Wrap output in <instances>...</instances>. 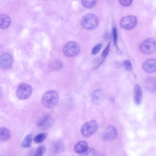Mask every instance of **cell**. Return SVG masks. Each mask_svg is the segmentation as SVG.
Here are the masks:
<instances>
[{"instance_id":"obj_1","label":"cell","mask_w":156,"mask_h":156,"mask_svg":"<svg viewBox=\"0 0 156 156\" xmlns=\"http://www.w3.org/2000/svg\"><path fill=\"white\" fill-rule=\"evenodd\" d=\"M59 101V97L58 93L53 90L46 92L43 95L41 98L42 105L48 108H51L56 106Z\"/></svg>"},{"instance_id":"obj_2","label":"cell","mask_w":156,"mask_h":156,"mask_svg":"<svg viewBox=\"0 0 156 156\" xmlns=\"http://www.w3.org/2000/svg\"><path fill=\"white\" fill-rule=\"evenodd\" d=\"M80 23L81 26L85 29L92 30L98 26L99 20L97 17L94 14L88 13L82 17Z\"/></svg>"},{"instance_id":"obj_3","label":"cell","mask_w":156,"mask_h":156,"mask_svg":"<svg viewBox=\"0 0 156 156\" xmlns=\"http://www.w3.org/2000/svg\"><path fill=\"white\" fill-rule=\"evenodd\" d=\"M98 128V123L95 120H90L83 125L80 129V132L83 136L89 137L94 134Z\"/></svg>"},{"instance_id":"obj_4","label":"cell","mask_w":156,"mask_h":156,"mask_svg":"<svg viewBox=\"0 0 156 156\" xmlns=\"http://www.w3.org/2000/svg\"><path fill=\"white\" fill-rule=\"evenodd\" d=\"M80 50L79 45L77 43L74 41H70L67 43L63 49L64 54L68 57L76 56L79 53Z\"/></svg>"},{"instance_id":"obj_5","label":"cell","mask_w":156,"mask_h":156,"mask_svg":"<svg viewBox=\"0 0 156 156\" xmlns=\"http://www.w3.org/2000/svg\"><path fill=\"white\" fill-rule=\"evenodd\" d=\"M39 117L37 121V125L38 127L42 130H45L48 129L54 123V119L50 114H44Z\"/></svg>"},{"instance_id":"obj_6","label":"cell","mask_w":156,"mask_h":156,"mask_svg":"<svg viewBox=\"0 0 156 156\" xmlns=\"http://www.w3.org/2000/svg\"><path fill=\"white\" fill-rule=\"evenodd\" d=\"M156 49V41L153 38H148L144 41L141 44L140 50L142 53L149 54L154 52Z\"/></svg>"},{"instance_id":"obj_7","label":"cell","mask_w":156,"mask_h":156,"mask_svg":"<svg viewBox=\"0 0 156 156\" xmlns=\"http://www.w3.org/2000/svg\"><path fill=\"white\" fill-rule=\"evenodd\" d=\"M33 89L31 86L27 83H22L19 85L16 90L17 98L21 100L28 98L31 95Z\"/></svg>"},{"instance_id":"obj_8","label":"cell","mask_w":156,"mask_h":156,"mask_svg":"<svg viewBox=\"0 0 156 156\" xmlns=\"http://www.w3.org/2000/svg\"><path fill=\"white\" fill-rule=\"evenodd\" d=\"M137 19L133 15H129L122 18L119 22L121 27L125 30H130L135 27L137 25Z\"/></svg>"},{"instance_id":"obj_9","label":"cell","mask_w":156,"mask_h":156,"mask_svg":"<svg viewBox=\"0 0 156 156\" xmlns=\"http://www.w3.org/2000/svg\"><path fill=\"white\" fill-rule=\"evenodd\" d=\"M13 62V58L10 54L5 53L0 56V66L2 69H9L12 66Z\"/></svg>"},{"instance_id":"obj_10","label":"cell","mask_w":156,"mask_h":156,"mask_svg":"<svg viewBox=\"0 0 156 156\" xmlns=\"http://www.w3.org/2000/svg\"><path fill=\"white\" fill-rule=\"evenodd\" d=\"M142 69L145 72L151 73L156 70V62L155 58H150L146 60L143 63Z\"/></svg>"},{"instance_id":"obj_11","label":"cell","mask_w":156,"mask_h":156,"mask_svg":"<svg viewBox=\"0 0 156 156\" xmlns=\"http://www.w3.org/2000/svg\"><path fill=\"white\" fill-rule=\"evenodd\" d=\"M117 136L116 128L112 126H108L103 135V138L105 140H112L115 139Z\"/></svg>"},{"instance_id":"obj_12","label":"cell","mask_w":156,"mask_h":156,"mask_svg":"<svg viewBox=\"0 0 156 156\" xmlns=\"http://www.w3.org/2000/svg\"><path fill=\"white\" fill-rule=\"evenodd\" d=\"M134 98L135 103L136 105L140 104L142 97V92L140 87L136 84L134 88Z\"/></svg>"},{"instance_id":"obj_13","label":"cell","mask_w":156,"mask_h":156,"mask_svg":"<svg viewBox=\"0 0 156 156\" xmlns=\"http://www.w3.org/2000/svg\"><path fill=\"white\" fill-rule=\"evenodd\" d=\"M11 20L8 15L2 14H0V29H5L10 26Z\"/></svg>"},{"instance_id":"obj_14","label":"cell","mask_w":156,"mask_h":156,"mask_svg":"<svg viewBox=\"0 0 156 156\" xmlns=\"http://www.w3.org/2000/svg\"><path fill=\"white\" fill-rule=\"evenodd\" d=\"M88 147L87 143L81 140L77 142L74 146V151L77 153L81 154Z\"/></svg>"},{"instance_id":"obj_15","label":"cell","mask_w":156,"mask_h":156,"mask_svg":"<svg viewBox=\"0 0 156 156\" xmlns=\"http://www.w3.org/2000/svg\"><path fill=\"white\" fill-rule=\"evenodd\" d=\"M146 88L149 91L154 92L156 89V80L154 77L149 76L146 78L145 81Z\"/></svg>"},{"instance_id":"obj_16","label":"cell","mask_w":156,"mask_h":156,"mask_svg":"<svg viewBox=\"0 0 156 156\" xmlns=\"http://www.w3.org/2000/svg\"><path fill=\"white\" fill-rule=\"evenodd\" d=\"M103 98V94L102 91L100 90H95L91 94L92 101L95 104H100L102 101Z\"/></svg>"},{"instance_id":"obj_17","label":"cell","mask_w":156,"mask_h":156,"mask_svg":"<svg viewBox=\"0 0 156 156\" xmlns=\"http://www.w3.org/2000/svg\"><path fill=\"white\" fill-rule=\"evenodd\" d=\"M10 136V133L7 128L5 127H0V142L8 141Z\"/></svg>"},{"instance_id":"obj_18","label":"cell","mask_w":156,"mask_h":156,"mask_svg":"<svg viewBox=\"0 0 156 156\" xmlns=\"http://www.w3.org/2000/svg\"><path fill=\"white\" fill-rule=\"evenodd\" d=\"M52 149L55 153H59L63 151L65 149L63 143L60 141L56 142L53 144Z\"/></svg>"},{"instance_id":"obj_19","label":"cell","mask_w":156,"mask_h":156,"mask_svg":"<svg viewBox=\"0 0 156 156\" xmlns=\"http://www.w3.org/2000/svg\"><path fill=\"white\" fill-rule=\"evenodd\" d=\"M63 64L62 62L57 60L51 62L49 65L50 68L52 70H58L62 67Z\"/></svg>"},{"instance_id":"obj_20","label":"cell","mask_w":156,"mask_h":156,"mask_svg":"<svg viewBox=\"0 0 156 156\" xmlns=\"http://www.w3.org/2000/svg\"><path fill=\"white\" fill-rule=\"evenodd\" d=\"M32 140V136L28 134L26 136L22 143V146L25 148L30 147L31 144Z\"/></svg>"},{"instance_id":"obj_21","label":"cell","mask_w":156,"mask_h":156,"mask_svg":"<svg viewBox=\"0 0 156 156\" xmlns=\"http://www.w3.org/2000/svg\"><path fill=\"white\" fill-rule=\"evenodd\" d=\"M80 156H98V153L94 149L88 147L83 152L80 154Z\"/></svg>"},{"instance_id":"obj_22","label":"cell","mask_w":156,"mask_h":156,"mask_svg":"<svg viewBox=\"0 0 156 156\" xmlns=\"http://www.w3.org/2000/svg\"><path fill=\"white\" fill-rule=\"evenodd\" d=\"M96 0H82L81 4L85 7L91 9L94 7L96 4Z\"/></svg>"},{"instance_id":"obj_23","label":"cell","mask_w":156,"mask_h":156,"mask_svg":"<svg viewBox=\"0 0 156 156\" xmlns=\"http://www.w3.org/2000/svg\"><path fill=\"white\" fill-rule=\"evenodd\" d=\"M48 134L46 133H40L34 138V141L37 143H39L42 142L46 138Z\"/></svg>"},{"instance_id":"obj_24","label":"cell","mask_w":156,"mask_h":156,"mask_svg":"<svg viewBox=\"0 0 156 156\" xmlns=\"http://www.w3.org/2000/svg\"><path fill=\"white\" fill-rule=\"evenodd\" d=\"M45 147L44 146H40L36 150L34 156H43L45 151Z\"/></svg>"},{"instance_id":"obj_25","label":"cell","mask_w":156,"mask_h":156,"mask_svg":"<svg viewBox=\"0 0 156 156\" xmlns=\"http://www.w3.org/2000/svg\"><path fill=\"white\" fill-rule=\"evenodd\" d=\"M123 65L125 69L128 71H131L132 69V65L130 61L128 59L124 60Z\"/></svg>"},{"instance_id":"obj_26","label":"cell","mask_w":156,"mask_h":156,"mask_svg":"<svg viewBox=\"0 0 156 156\" xmlns=\"http://www.w3.org/2000/svg\"><path fill=\"white\" fill-rule=\"evenodd\" d=\"M102 46L101 43H98L95 45L92 48L91 51V53L93 55L97 54L101 50Z\"/></svg>"},{"instance_id":"obj_27","label":"cell","mask_w":156,"mask_h":156,"mask_svg":"<svg viewBox=\"0 0 156 156\" xmlns=\"http://www.w3.org/2000/svg\"><path fill=\"white\" fill-rule=\"evenodd\" d=\"M110 45L111 42H109L101 54V57L103 58H105L107 56L110 50Z\"/></svg>"},{"instance_id":"obj_28","label":"cell","mask_w":156,"mask_h":156,"mask_svg":"<svg viewBox=\"0 0 156 156\" xmlns=\"http://www.w3.org/2000/svg\"><path fill=\"white\" fill-rule=\"evenodd\" d=\"M113 43L115 48L118 46L117 43V34L116 29L115 28L113 29Z\"/></svg>"},{"instance_id":"obj_29","label":"cell","mask_w":156,"mask_h":156,"mask_svg":"<svg viewBox=\"0 0 156 156\" xmlns=\"http://www.w3.org/2000/svg\"><path fill=\"white\" fill-rule=\"evenodd\" d=\"M119 3L123 6L127 7L130 6L132 3V0H119Z\"/></svg>"},{"instance_id":"obj_30","label":"cell","mask_w":156,"mask_h":156,"mask_svg":"<svg viewBox=\"0 0 156 156\" xmlns=\"http://www.w3.org/2000/svg\"><path fill=\"white\" fill-rule=\"evenodd\" d=\"M116 49L117 54L119 55H121L122 54V52L121 49L119 48V46L116 47Z\"/></svg>"},{"instance_id":"obj_31","label":"cell","mask_w":156,"mask_h":156,"mask_svg":"<svg viewBox=\"0 0 156 156\" xmlns=\"http://www.w3.org/2000/svg\"><path fill=\"white\" fill-rule=\"evenodd\" d=\"M3 95V90L2 87L0 86V99Z\"/></svg>"},{"instance_id":"obj_32","label":"cell","mask_w":156,"mask_h":156,"mask_svg":"<svg viewBox=\"0 0 156 156\" xmlns=\"http://www.w3.org/2000/svg\"></svg>"}]
</instances>
